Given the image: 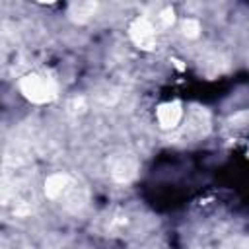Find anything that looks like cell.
Instances as JSON below:
<instances>
[{"label": "cell", "instance_id": "7a4b0ae2", "mask_svg": "<svg viewBox=\"0 0 249 249\" xmlns=\"http://www.w3.org/2000/svg\"><path fill=\"white\" fill-rule=\"evenodd\" d=\"M130 37L140 49H152L156 43V25L148 19H136L130 27Z\"/></svg>", "mask_w": 249, "mask_h": 249}, {"label": "cell", "instance_id": "3957f363", "mask_svg": "<svg viewBox=\"0 0 249 249\" xmlns=\"http://www.w3.org/2000/svg\"><path fill=\"white\" fill-rule=\"evenodd\" d=\"M156 119L160 123L161 128H173L179 124V121L183 119V107L179 101H165L158 107L156 111Z\"/></svg>", "mask_w": 249, "mask_h": 249}, {"label": "cell", "instance_id": "277c9868", "mask_svg": "<svg viewBox=\"0 0 249 249\" xmlns=\"http://www.w3.org/2000/svg\"><path fill=\"white\" fill-rule=\"evenodd\" d=\"M68 185H70V179H68L66 175L54 173V175H51V177L47 179V183H45V193H47L51 198H56V196H60V195L66 191Z\"/></svg>", "mask_w": 249, "mask_h": 249}, {"label": "cell", "instance_id": "6da1fadb", "mask_svg": "<svg viewBox=\"0 0 249 249\" xmlns=\"http://www.w3.org/2000/svg\"><path fill=\"white\" fill-rule=\"evenodd\" d=\"M21 93L33 103H47L56 97V86L51 78L41 74H27L19 82Z\"/></svg>", "mask_w": 249, "mask_h": 249}]
</instances>
